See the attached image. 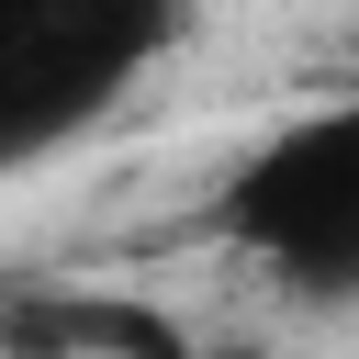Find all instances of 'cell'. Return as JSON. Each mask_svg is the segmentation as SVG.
<instances>
[{"mask_svg":"<svg viewBox=\"0 0 359 359\" xmlns=\"http://www.w3.org/2000/svg\"><path fill=\"white\" fill-rule=\"evenodd\" d=\"M191 34V0H0V180L112 123Z\"/></svg>","mask_w":359,"mask_h":359,"instance_id":"6da1fadb","label":"cell"},{"mask_svg":"<svg viewBox=\"0 0 359 359\" xmlns=\"http://www.w3.org/2000/svg\"><path fill=\"white\" fill-rule=\"evenodd\" d=\"M213 224L303 292H359V90H337V101L292 112L280 135H258L236 157Z\"/></svg>","mask_w":359,"mask_h":359,"instance_id":"7a4b0ae2","label":"cell"},{"mask_svg":"<svg viewBox=\"0 0 359 359\" xmlns=\"http://www.w3.org/2000/svg\"><path fill=\"white\" fill-rule=\"evenodd\" d=\"M146 359H247V348H180V337H157Z\"/></svg>","mask_w":359,"mask_h":359,"instance_id":"3957f363","label":"cell"}]
</instances>
